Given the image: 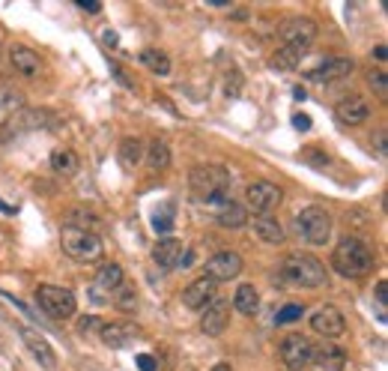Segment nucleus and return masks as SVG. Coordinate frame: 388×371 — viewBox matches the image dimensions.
<instances>
[{
  "mask_svg": "<svg viewBox=\"0 0 388 371\" xmlns=\"http://www.w3.org/2000/svg\"><path fill=\"white\" fill-rule=\"evenodd\" d=\"M332 267L344 278H365L374 270V252H370L362 240L344 237L332 252Z\"/></svg>",
  "mask_w": 388,
  "mask_h": 371,
  "instance_id": "nucleus-1",
  "label": "nucleus"
},
{
  "mask_svg": "<svg viewBox=\"0 0 388 371\" xmlns=\"http://www.w3.org/2000/svg\"><path fill=\"white\" fill-rule=\"evenodd\" d=\"M189 183H192V192L200 200H206V204H224L233 177L221 165H197L192 168Z\"/></svg>",
  "mask_w": 388,
  "mask_h": 371,
  "instance_id": "nucleus-2",
  "label": "nucleus"
},
{
  "mask_svg": "<svg viewBox=\"0 0 388 371\" xmlns=\"http://www.w3.org/2000/svg\"><path fill=\"white\" fill-rule=\"evenodd\" d=\"M281 275L287 278L290 285L296 288H308V290H317L329 285V273H325V264L314 255H290L284 258L281 264Z\"/></svg>",
  "mask_w": 388,
  "mask_h": 371,
  "instance_id": "nucleus-3",
  "label": "nucleus"
},
{
  "mask_svg": "<svg viewBox=\"0 0 388 371\" xmlns=\"http://www.w3.org/2000/svg\"><path fill=\"white\" fill-rule=\"evenodd\" d=\"M36 303L39 308L48 317L54 320H69L78 312V300L69 288H60V285H39L36 288Z\"/></svg>",
  "mask_w": 388,
  "mask_h": 371,
  "instance_id": "nucleus-4",
  "label": "nucleus"
},
{
  "mask_svg": "<svg viewBox=\"0 0 388 371\" xmlns=\"http://www.w3.org/2000/svg\"><path fill=\"white\" fill-rule=\"evenodd\" d=\"M60 245L63 252L81 264H90V260H99L102 258V240L99 234H90V230H75V228H63L60 234Z\"/></svg>",
  "mask_w": 388,
  "mask_h": 371,
  "instance_id": "nucleus-5",
  "label": "nucleus"
},
{
  "mask_svg": "<svg viewBox=\"0 0 388 371\" xmlns=\"http://www.w3.org/2000/svg\"><path fill=\"white\" fill-rule=\"evenodd\" d=\"M299 230H302V237L310 243V245H325L332 237V215L325 207L320 204H310L299 213V219H296Z\"/></svg>",
  "mask_w": 388,
  "mask_h": 371,
  "instance_id": "nucleus-6",
  "label": "nucleus"
},
{
  "mask_svg": "<svg viewBox=\"0 0 388 371\" xmlns=\"http://www.w3.org/2000/svg\"><path fill=\"white\" fill-rule=\"evenodd\" d=\"M281 198H284V192L269 180H254L245 186V207L254 210L257 215H266L272 207L281 204Z\"/></svg>",
  "mask_w": 388,
  "mask_h": 371,
  "instance_id": "nucleus-7",
  "label": "nucleus"
},
{
  "mask_svg": "<svg viewBox=\"0 0 388 371\" xmlns=\"http://www.w3.org/2000/svg\"><path fill=\"white\" fill-rule=\"evenodd\" d=\"M310 350H314V345H310L305 335L290 332L281 342V347H278V357H281L287 371H305L310 365Z\"/></svg>",
  "mask_w": 388,
  "mask_h": 371,
  "instance_id": "nucleus-8",
  "label": "nucleus"
},
{
  "mask_svg": "<svg viewBox=\"0 0 388 371\" xmlns=\"http://www.w3.org/2000/svg\"><path fill=\"white\" fill-rule=\"evenodd\" d=\"M99 338L105 347L111 350H122V347H132L137 338H141V330L135 327V323L129 320H108L99 327Z\"/></svg>",
  "mask_w": 388,
  "mask_h": 371,
  "instance_id": "nucleus-9",
  "label": "nucleus"
},
{
  "mask_svg": "<svg viewBox=\"0 0 388 371\" xmlns=\"http://www.w3.org/2000/svg\"><path fill=\"white\" fill-rule=\"evenodd\" d=\"M242 270H245V260L236 252H219L206 260V278H212L215 285L230 282V278H236Z\"/></svg>",
  "mask_w": 388,
  "mask_h": 371,
  "instance_id": "nucleus-10",
  "label": "nucleus"
},
{
  "mask_svg": "<svg viewBox=\"0 0 388 371\" xmlns=\"http://www.w3.org/2000/svg\"><path fill=\"white\" fill-rule=\"evenodd\" d=\"M310 330L320 332V335L325 338V342H332V338L344 335L347 320H344V315H340L335 305H320L317 312L310 315Z\"/></svg>",
  "mask_w": 388,
  "mask_h": 371,
  "instance_id": "nucleus-11",
  "label": "nucleus"
},
{
  "mask_svg": "<svg viewBox=\"0 0 388 371\" xmlns=\"http://www.w3.org/2000/svg\"><path fill=\"white\" fill-rule=\"evenodd\" d=\"M352 69H355L352 57H329L325 63H320L317 69L308 72V81L332 84V81H340V78H347V75H352Z\"/></svg>",
  "mask_w": 388,
  "mask_h": 371,
  "instance_id": "nucleus-12",
  "label": "nucleus"
},
{
  "mask_svg": "<svg viewBox=\"0 0 388 371\" xmlns=\"http://www.w3.org/2000/svg\"><path fill=\"white\" fill-rule=\"evenodd\" d=\"M227 323H230V303H224V300H212L204 308V315H200V330L209 338L221 335L227 330Z\"/></svg>",
  "mask_w": 388,
  "mask_h": 371,
  "instance_id": "nucleus-13",
  "label": "nucleus"
},
{
  "mask_svg": "<svg viewBox=\"0 0 388 371\" xmlns=\"http://www.w3.org/2000/svg\"><path fill=\"white\" fill-rule=\"evenodd\" d=\"M335 117L344 123V126H359V123H365L370 117V105L359 93H350V96H344L335 105Z\"/></svg>",
  "mask_w": 388,
  "mask_h": 371,
  "instance_id": "nucleus-14",
  "label": "nucleus"
},
{
  "mask_svg": "<svg viewBox=\"0 0 388 371\" xmlns=\"http://www.w3.org/2000/svg\"><path fill=\"white\" fill-rule=\"evenodd\" d=\"M185 255V243L179 237H162L152 245V260L159 270H174L179 267V260Z\"/></svg>",
  "mask_w": 388,
  "mask_h": 371,
  "instance_id": "nucleus-15",
  "label": "nucleus"
},
{
  "mask_svg": "<svg viewBox=\"0 0 388 371\" xmlns=\"http://www.w3.org/2000/svg\"><path fill=\"white\" fill-rule=\"evenodd\" d=\"M215 300V282L212 278H194L189 288H182V305L194 308V312H204V308Z\"/></svg>",
  "mask_w": 388,
  "mask_h": 371,
  "instance_id": "nucleus-16",
  "label": "nucleus"
},
{
  "mask_svg": "<svg viewBox=\"0 0 388 371\" xmlns=\"http://www.w3.org/2000/svg\"><path fill=\"white\" fill-rule=\"evenodd\" d=\"M310 362L320 371H344L347 368V350L337 347L335 342H323L310 350Z\"/></svg>",
  "mask_w": 388,
  "mask_h": 371,
  "instance_id": "nucleus-17",
  "label": "nucleus"
},
{
  "mask_svg": "<svg viewBox=\"0 0 388 371\" xmlns=\"http://www.w3.org/2000/svg\"><path fill=\"white\" fill-rule=\"evenodd\" d=\"M19 332H21V342H24L27 350L39 360L42 368H54V365H57V353H54V347L48 345V338L39 335L36 330H30V327H21Z\"/></svg>",
  "mask_w": 388,
  "mask_h": 371,
  "instance_id": "nucleus-18",
  "label": "nucleus"
},
{
  "mask_svg": "<svg viewBox=\"0 0 388 371\" xmlns=\"http://www.w3.org/2000/svg\"><path fill=\"white\" fill-rule=\"evenodd\" d=\"M317 36V24L314 19H290L284 27H281V45H308L314 42Z\"/></svg>",
  "mask_w": 388,
  "mask_h": 371,
  "instance_id": "nucleus-19",
  "label": "nucleus"
},
{
  "mask_svg": "<svg viewBox=\"0 0 388 371\" xmlns=\"http://www.w3.org/2000/svg\"><path fill=\"white\" fill-rule=\"evenodd\" d=\"M9 63L12 69L24 75V78H36V75L42 72V60L33 49H27V45H12L9 49Z\"/></svg>",
  "mask_w": 388,
  "mask_h": 371,
  "instance_id": "nucleus-20",
  "label": "nucleus"
},
{
  "mask_svg": "<svg viewBox=\"0 0 388 371\" xmlns=\"http://www.w3.org/2000/svg\"><path fill=\"white\" fill-rule=\"evenodd\" d=\"M251 230L257 234V240L266 243V245H281L284 243V228L278 225V219H272V215H254Z\"/></svg>",
  "mask_w": 388,
  "mask_h": 371,
  "instance_id": "nucleus-21",
  "label": "nucleus"
},
{
  "mask_svg": "<svg viewBox=\"0 0 388 371\" xmlns=\"http://www.w3.org/2000/svg\"><path fill=\"white\" fill-rule=\"evenodd\" d=\"M308 54L305 45H281L272 57H269V63L278 69V72H293L299 63H302V57Z\"/></svg>",
  "mask_w": 388,
  "mask_h": 371,
  "instance_id": "nucleus-22",
  "label": "nucleus"
},
{
  "mask_svg": "<svg viewBox=\"0 0 388 371\" xmlns=\"http://www.w3.org/2000/svg\"><path fill=\"white\" fill-rule=\"evenodd\" d=\"M51 168H54V174H60V177H75L78 168H81V159H78L75 150L57 147V150L51 153Z\"/></svg>",
  "mask_w": 388,
  "mask_h": 371,
  "instance_id": "nucleus-23",
  "label": "nucleus"
},
{
  "mask_svg": "<svg viewBox=\"0 0 388 371\" xmlns=\"http://www.w3.org/2000/svg\"><path fill=\"white\" fill-rule=\"evenodd\" d=\"M48 111H36V108H27V111H19L9 117V132H24V129H45Z\"/></svg>",
  "mask_w": 388,
  "mask_h": 371,
  "instance_id": "nucleus-24",
  "label": "nucleus"
},
{
  "mask_svg": "<svg viewBox=\"0 0 388 371\" xmlns=\"http://www.w3.org/2000/svg\"><path fill=\"white\" fill-rule=\"evenodd\" d=\"M117 159L120 165L126 168V171H132V168H137V162L144 159V144H141V138H122L120 147H117Z\"/></svg>",
  "mask_w": 388,
  "mask_h": 371,
  "instance_id": "nucleus-25",
  "label": "nucleus"
},
{
  "mask_svg": "<svg viewBox=\"0 0 388 371\" xmlns=\"http://www.w3.org/2000/svg\"><path fill=\"white\" fill-rule=\"evenodd\" d=\"M122 282H126V275H122V267L114 264V260H105V264L99 267V273H96V288L105 290V293H114Z\"/></svg>",
  "mask_w": 388,
  "mask_h": 371,
  "instance_id": "nucleus-26",
  "label": "nucleus"
},
{
  "mask_svg": "<svg viewBox=\"0 0 388 371\" xmlns=\"http://www.w3.org/2000/svg\"><path fill=\"white\" fill-rule=\"evenodd\" d=\"M233 308H236L239 315H257V308H260V293L254 285H239L236 293H233Z\"/></svg>",
  "mask_w": 388,
  "mask_h": 371,
  "instance_id": "nucleus-27",
  "label": "nucleus"
},
{
  "mask_svg": "<svg viewBox=\"0 0 388 371\" xmlns=\"http://www.w3.org/2000/svg\"><path fill=\"white\" fill-rule=\"evenodd\" d=\"M215 222H219L221 228H242L248 222L245 207L233 204V200H224V204L219 207V213H215Z\"/></svg>",
  "mask_w": 388,
  "mask_h": 371,
  "instance_id": "nucleus-28",
  "label": "nucleus"
},
{
  "mask_svg": "<svg viewBox=\"0 0 388 371\" xmlns=\"http://www.w3.org/2000/svg\"><path fill=\"white\" fill-rule=\"evenodd\" d=\"M147 162H150L152 171H167L170 162H174V156H170V147H167V141H162V138H155V141H150Z\"/></svg>",
  "mask_w": 388,
  "mask_h": 371,
  "instance_id": "nucleus-29",
  "label": "nucleus"
},
{
  "mask_svg": "<svg viewBox=\"0 0 388 371\" xmlns=\"http://www.w3.org/2000/svg\"><path fill=\"white\" fill-rule=\"evenodd\" d=\"M141 63L150 69V72H155V75H162V78H167L170 75V57L164 54V51H159V49H144L141 51Z\"/></svg>",
  "mask_w": 388,
  "mask_h": 371,
  "instance_id": "nucleus-30",
  "label": "nucleus"
},
{
  "mask_svg": "<svg viewBox=\"0 0 388 371\" xmlns=\"http://www.w3.org/2000/svg\"><path fill=\"white\" fill-rule=\"evenodd\" d=\"M114 303H117L120 312H126V315L137 312V290H135V285L122 282V285L114 290Z\"/></svg>",
  "mask_w": 388,
  "mask_h": 371,
  "instance_id": "nucleus-31",
  "label": "nucleus"
},
{
  "mask_svg": "<svg viewBox=\"0 0 388 371\" xmlns=\"http://www.w3.org/2000/svg\"><path fill=\"white\" fill-rule=\"evenodd\" d=\"M66 228H75V230H90V234H96L99 228V219L93 213H84V210H72L69 219H66Z\"/></svg>",
  "mask_w": 388,
  "mask_h": 371,
  "instance_id": "nucleus-32",
  "label": "nucleus"
},
{
  "mask_svg": "<svg viewBox=\"0 0 388 371\" xmlns=\"http://www.w3.org/2000/svg\"><path fill=\"white\" fill-rule=\"evenodd\" d=\"M152 228L159 230V234H167V237H170V228H174V215H170V207L155 210V215H152Z\"/></svg>",
  "mask_w": 388,
  "mask_h": 371,
  "instance_id": "nucleus-33",
  "label": "nucleus"
},
{
  "mask_svg": "<svg viewBox=\"0 0 388 371\" xmlns=\"http://www.w3.org/2000/svg\"><path fill=\"white\" fill-rule=\"evenodd\" d=\"M302 312H305V308H302V305H296V303H290V305H284V308H281V312H278V315H275V323H278V327H284V323H293V320H299V317H302Z\"/></svg>",
  "mask_w": 388,
  "mask_h": 371,
  "instance_id": "nucleus-34",
  "label": "nucleus"
},
{
  "mask_svg": "<svg viewBox=\"0 0 388 371\" xmlns=\"http://www.w3.org/2000/svg\"><path fill=\"white\" fill-rule=\"evenodd\" d=\"M370 87L377 90V96H388V78H385V72H370Z\"/></svg>",
  "mask_w": 388,
  "mask_h": 371,
  "instance_id": "nucleus-35",
  "label": "nucleus"
},
{
  "mask_svg": "<svg viewBox=\"0 0 388 371\" xmlns=\"http://www.w3.org/2000/svg\"><path fill=\"white\" fill-rule=\"evenodd\" d=\"M135 362H137L141 371H159V362H155V357H150V353H141Z\"/></svg>",
  "mask_w": 388,
  "mask_h": 371,
  "instance_id": "nucleus-36",
  "label": "nucleus"
},
{
  "mask_svg": "<svg viewBox=\"0 0 388 371\" xmlns=\"http://www.w3.org/2000/svg\"><path fill=\"white\" fill-rule=\"evenodd\" d=\"M102 327V320L99 317H81V320H78V330H81V332H90V330H99Z\"/></svg>",
  "mask_w": 388,
  "mask_h": 371,
  "instance_id": "nucleus-37",
  "label": "nucleus"
},
{
  "mask_svg": "<svg viewBox=\"0 0 388 371\" xmlns=\"http://www.w3.org/2000/svg\"><path fill=\"white\" fill-rule=\"evenodd\" d=\"M293 126H296L299 132H308L310 129V117L308 114H296V117H293Z\"/></svg>",
  "mask_w": 388,
  "mask_h": 371,
  "instance_id": "nucleus-38",
  "label": "nucleus"
},
{
  "mask_svg": "<svg viewBox=\"0 0 388 371\" xmlns=\"http://www.w3.org/2000/svg\"><path fill=\"white\" fill-rule=\"evenodd\" d=\"M385 288H388L385 282H379V285H377V300H379V305H382V308H385Z\"/></svg>",
  "mask_w": 388,
  "mask_h": 371,
  "instance_id": "nucleus-39",
  "label": "nucleus"
},
{
  "mask_svg": "<svg viewBox=\"0 0 388 371\" xmlns=\"http://www.w3.org/2000/svg\"><path fill=\"white\" fill-rule=\"evenodd\" d=\"M78 6H81V9H87V12H99V9H102L99 4H87V0H78Z\"/></svg>",
  "mask_w": 388,
  "mask_h": 371,
  "instance_id": "nucleus-40",
  "label": "nucleus"
},
{
  "mask_svg": "<svg viewBox=\"0 0 388 371\" xmlns=\"http://www.w3.org/2000/svg\"><path fill=\"white\" fill-rule=\"evenodd\" d=\"M377 150H379V156H385V135L382 132L377 135Z\"/></svg>",
  "mask_w": 388,
  "mask_h": 371,
  "instance_id": "nucleus-41",
  "label": "nucleus"
},
{
  "mask_svg": "<svg viewBox=\"0 0 388 371\" xmlns=\"http://www.w3.org/2000/svg\"><path fill=\"white\" fill-rule=\"evenodd\" d=\"M105 42H108V45H117V34H111V30H108V34H105Z\"/></svg>",
  "mask_w": 388,
  "mask_h": 371,
  "instance_id": "nucleus-42",
  "label": "nucleus"
},
{
  "mask_svg": "<svg viewBox=\"0 0 388 371\" xmlns=\"http://www.w3.org/2000/svg\"><path fill=\"white\" fill-rule=\"evenodd\" d=\"M212 371H233L227 362H219V365H212Z\"/></svg>",
  "mask_w": 388,
  "mask_h": 371,
  "instance_id": "nucleus-43",
  "label": "nucleus"
},
{
  "mask_svg": "<svg viewBox=\"0 0 388 371\" xmlns=\"http://www.w3.org/2000/svg\"><path fill=\"white\" fill-rule=\"evenodd\" d=\"M0 49H4V36H0Z\"/></svg>",
  "mask_w": 388,
  "mask_h": 371,
  "instance_id": "nucleus-44",
  "label": "nucleus"
}]
</instances>
